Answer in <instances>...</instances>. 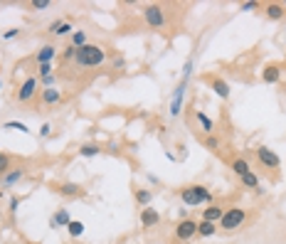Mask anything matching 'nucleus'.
Wrapping results in <instances>:
<instances>
[{
	"label": "nucleus",
	"instance_id": "obj_1",
	"mask_svg": "<svg viewBox=\"0 0 286 244\" xmlns=\"http://www.w3.org/2000/svg\"><path fill=\"white\" fill-rule=\"evenodd\" d=\"M76 69H94V67H101L106 62V50L101 45H84L81 50H76L74 59Z\"/></svg>",
	"mask_w": 286,
	"mask_h": 244
},
{
	"label": "nucleus",
	"instance_id": "obj_2",
	"mask_svg": "<svg viewBox=\"0 0 286 244\" xmlns=\"http://www.w3.org/2000/svg\"><path fill=\"white\" fill-rule=\"evenodd\" d=\"M190 76H192V59H188V62H185L183 79H180V84L175 87V92H173V99H171V116H173V118H178V116L183 113V101H185V94H188Z\"/></svg>",
	"mask_w": 286,
	"mask_h": 244
},
{
	"label": "nucleus",
	"instance_id": "obj_3",
	"mask_svg": "<svg viewBox=\"0 0 286 244\" xmlns=\"http://www.w3.org/2000/svg\"><path fill=\"white\" fill-rule=\"evenodd\" d=\"M180 200H183V205H188V207H197V205H212V200H215V195L205 188V185H185L183 190H180Z\"/></svg>",
	"mask_w": 286,
	"mask_h": 244
},
{
	"label": "nucleus",
	"instance_id": "obj_4",
	"mask_svg": "<svg viewBox=\"0 0 286 244\" xmlns=\"http://www.w3.org/2000/svg\"><path fill=\"white\" fill-rule=\"evenodd\" d=\"M244 222H247V210L232 205V207L225 210V215H222V220H220L217 227H220L222 232H234V229L244 227Z\"/></svg>",
	"mask_w": 286,
	"mask_h": 244
},
{
	"label": "nucleus",
	"instance_id": "obj_5",
	"mask_svg": "<svg viewBox=\"0 0 286 244\" xmlns=\"http://www.w3.org/2000/svg\"><path fill=\"white\" fill-rule=\"evenodd\" d=\"M143 20H146V25H148V27H153V30H163V27L168 25V13H166V8H163V5L151 3V5H146V8H143Z\"/></svg>",
	"mask_w": 286,
	"mask_h": 244
},
{
	"label": "nucleus",
	"instance_id": "obj_6",
	"mask_svg": "<svg viewBox=\"0 0 286 244\" xmlns=\"http://www.w3.org/2000/svg\"><path fill=\"white\" fill-rule=\"evenodd\" d=\"M39 96V79L37 76H27L22 84L18 87V104H35V99Z\"/></svg>",
	"mask_w": 286,
	"mask_h": 244
},
{
	"label": "nucleus",
	"instance_id": "obj_7",
	"mask_svg": "<svg viewBox=\"0 0 286 244\" xmlns=\"http://www.w3.org/2000/svg\"><path fill=\"white\" fill-rule=\"evenodd\" d=\"M254 155H257V160L262 163V168H267V170H279V166H281V160H279V155L269 148V146H257L254 148Z\"/></svg>",
	"mask_w": 286,
	"mask_h": 244
},
{
	"label": "nucleus",
	"instance_id": "obj_8",
	"mask_svg": "<svg viewBox=\"0 0 286 244\" xmlns=\"http://www.w3.org/2000/svg\"><path fill=\"white\" fill-rule=\"evenodd\" d=\"M197 234V222L195 220H180L178 225H175V239L178 242H190L192 237Z\"/></svg>",
	"mask_w": 286,
	"mask_h": 244
},
{
	"label": "nucleus",
	"instance_id": "obj_9",
	"mask_svg": "<svg viewBox=\"0 0 286 244\" xmlns=\"http://www.w3.org/2000/svg\"><path fill=\"white\" fill-rule=\"evenodd\" d=\"M47 32H50L52 37H67V35H72V32H74V25H72V20H64V18H59V20L50 22Z\"/></svg>",
	"mask_w": 286,
	"mask_h": 244
},
{
	"label": "nucleus",
	"instance_id": "obj_10",
	"mask_svg": "<svg viewBox=\"0 0 286 244\" xmlns=\"http://www.w3.org/2000/svg\"><path fill=\"white\" fill-rule=\"evenodd\" d=\"M281 76H284L281 64H267V67L262 69V81H264V84H279Z\"/></svg>",
	"mask_w": 286,
	"mask_h": 244
},
{
	"label": "nucleus",
	"instance_id": "obj_11",
	"mask_svg": "<svg viewBox=\"0 0 286 244\" xmlns=\"http://www.w3.org/2000/svg\"><path fill=\"white\" fill-rule=\"evenodd\" d=\"M55 55H57V47L55 45H42V47L35 52V62L37 64H50L55 59Z\"/></svg>",
	"mask_w": 286,
	"mask_h": 244
},
{
	"label": "nucleus",
	"instance_id": "obj_12",
	"mask_svg": "<svg viewBox=\"0 0 286 244\" xmlns=\"http://www.w3.org/2000/svg\"><path fill=\"white\" fill-rule=\"evenodd\" d=\"M39 101H42V106H55L62 101V92L59 89H39Z\"/></svg>",
	"mask_w": 286,
	"mask_h": 244
},
{
	"label": "nucleus",
	"instance_id": "obj_13",
	"mask_svg": "<svg viewBox=\"0 0 286 244\" xmlns=\"http://www.w3.org/2000/svg\"><path fill=\"white\" fill-rule=\"evenodd\" d=\"M210 87H212V92L220 96V99H229V84H227V81L222 79V76H212L210 79Z\"/></svg>",
	"mask_w": 286,
	"mask_h": 244
},
{
	"label": "nucleus",
	"instance_id": "obj_14",
	"mask_svg": "<svg viewBox=\"0 0 286 244\" xmlns=\"http://www.w3.org/2000/svg\"><path fill=\"white\" fill-rule=\"evenodd\" d=\"M158 222H160V215H158L155 207H143L141 210V225L143 227H158Z\"/></svg>",
	"mask_w": 286,
	"mask_h": 244
},
{
	"label": "nucleus",
	"instance_id": "obj_15",
	"mask_svg": "<svg viewBox=\"0 0 286 244\" xmlns=\"http://www.w3.org/2000/svg\"><path fill=\"white\" fill-rule=\"evenodd\" d=\"M69 222H72V215H69V210H67V207H59V210L52 215V220H50V227L59 229V227H67Z\"/></svg>",
	"mask_w": 286,
	"mask_h": 244
},
{
	"label": "nucleus",
	"instance_id": "obj_16",
	"mask_svg": "<svg viewBox=\"0 0 286 244\" xmlns=\"http://www.w3.org/2000/svg\"><path fill=\"white\" fill-rule=\"evenodd\" d=\"M264 15L269 20H284L286 18V8H284V3H267L264 5Z\"/></svg>",
	"mask_w": 286,
	"mask_h": 244
},
{
	"label": "nucleus",
	"instance_id": "obj_17",
	"mask_svg": "<svg viewBox=\"0 0 286 244\" xmlns=\"http://www.w3.org/2000/svg\"><path fill=\"white\" fill-rule=\"evenodd\" d=\"M195 118H197V124H200V129L205 131V136H212V131H215V124H212V118L205 113V111H195Z\"/></svg>",
	"mask_w": 286,
	"mask_h": 244
},
{
	"label": "nucleus",
	"instance_id": "obj_18",
	"mask_svg": "<svg viewBox=\"0 0 286 244\" xmlns=\"http://www.w3.org/2000/svg\"><path fill=\"white\" fill-rule=\"evenodd\" d=\"M133 197H136V205H138V207L143 210V207H148V205H151V200H153V192H151L148 188H136Z\"/></svg>",
	"mask_w": 286,
	"mask_h": 244
},
{
	"label": "nucleus",
	"instance_id": "obj_19",
	"mask_svg": "<svg viewBox=\"0 0 286 244\" xmlns=\"http://www.w3.org/2000/svg\"><path fill=\"white\" fill-rule=\"evenodd\" d=\"M222 215H225L222 205H210V207L202 210V220H208V222H220Z\"/></svg>",
	"mask_w": 286,
	"mask_h": 244
},
{
	"label": "nucleus",
	"instance_id": "obj_20",
	"mask_svg": "<svg viewBox=\"0 0 286 244\" xmlns=\"http://www.w3.org/2000/svg\"><path fill=\"white\" fill-rule=\"evenodd\" d=\"M229 168H232V173H234V175H239V178H242L244 173H249V170H252V168H249V163H247V160H244L242 155L232 158V163H229Z\"/></svg>",
	"mask_w": 286,
	"mask_h": 244
},
{
	"label": "nucleus",
	"instance_id": "obj_21",
	"mask_svg": "<svg viewBox=\"0 0 286 244\" xmlns=\"http://www.w3.org/2000/svg\"><path fill=\"white\" fill-rule=\"evenodd\" d=\"M81 190H84V188H81L79 183H62L57 188V192L64 195V197H76V195H81Z\"/></svg>",
	"mask_w": 286,
	"mask_h": 244
},
{
	"label": "nucleus",
	"instance_id": "obj_22",
	"mask_svg": "<svg viewBox=\"0 0 286 244\" xmlns=\"http://www.w3.org/2000/svg\"><path fill=\"white\" fill-rule=\"evenodd\" d=\"M22 175H25V168H10V170L3 175V188H13Z\"/></svg>",
	"mask_w": 286,
	"mask_h": 244
},
{
	"label": "nucleus",
	"instance_id": "obj_23",
	"mask_svg": "<svg viewBox=\"0 0 286 244\" xmlns=\"http://www.w3.org/2000/svg\"><path fill=\"white\" fill-rule=\"evenodd\" d=\"M217 222H208V220H200L197 222V234L200 237H212V234H217Z\"/></svg>",
	"mask_w": 286,
	"mask_h": 244
},
{
	"label": "nucleus",
	"instance_id": "obj_24",
	"mask_svg": "<svg viewBox=\"0 0 286 244\" xmlns=\"http://www.w3.org/2000/svg\"><path fill=\"white\" fill-rule=\"evenodd\" d=\"M239 180H242V185H244V188H252V190L262 192V188H259V178L254 175V170H249V173H244V175H242Z\"/></svg>",
	"mask_w": 286,
	"mask_h": 244
},
{
	"label": "nucleus",
	"instance_id": "obj_25",
	"mask_svg": "<svg viewBox=\"0 0 286 244\" xmlns=\"http://www.w3.org/2000/svg\"><path fill=\"white\" fill-rule=\"evenodd\" d=\"M69 45H74L76 50H81L84 45H89V42H87V32H84V30H74V32H72V42H69Z\"/></svg>",
	"mask_w": 286,
	"mask_h": 244
},
{
	"label": "nucleus",
	"instance_id": "obj_26",
	"mask_svg": "<svg viewBox=\"0 0 286 244\" xmlns=\"http://www.w3.org/2000/svg\"><path fill=\"white\" fill-rule=\"evenodd\" d=\"M99 153H101V146H96V143H84L79 148V155H84V158H94Z\"/></svg>",
	"mask_w": 286,
	"mask_h": 244
},
{
	"label": "nucleus",
	"instance_id": "obj_27",
	"mask_svg": "<svg viewBox=\"0 0 286 244\" xmlns=\"http://www.w3.org/2000/svg\"><path fill=\"white\" fill-rule=\"evenodd\" d=\"M67 232H69V237H81L84 234V222H79V220H72L69 225H67Z\"/></svg>",
	"mask_w": 286,
	"mask_h": 244
},
{
	"label": "nucleus",
	"instance_id": "obj_28",
	"mask_svg": "<svg viewBox=\"0 0 286 244\" xmlns=\"http://www.w3.org/2000/svg\"><path fill=\"white\" fill-rule=\"evenodd\" d=\"M13 168V158L8 155V153H3V150H0V178H3L8 170Z\"/></svg>",
	"mask_w": 286,
	"mask_h": 244
},
{
	"label": "nucleus",
	"instance_id": "obj_29",
	"mask_svg": "<svg viewBox=\"0 0 286 244\" xmlns=\"http://www.w3.org/2000/svg\"><path fill=\"white\" fill-rule=\"evenodd\" d=\"M3 129H13V131H20V133H30V129L22 124V121H5V124H3Z\"/></svg>",
	"mask_w": 286,
	"mask_h": 244
},
{
	"label": "nucleus",
	"instance_id": "obj_30",
	"mask_svg": "<svg viewBox=\"0 0 286 244\" xmlns=\"http://www.w3.org/2000/svg\"><path fill=\"white\" fill-rule=\"evenodd\" d=\"M74 55H76V47H74V45H67V47L62 50V64L72 62V59H74Z\"/></svg>",
	"mask_w": 286,
	"mask_h": 244
},
{
	"label": "nucleus",
	"instance_id": "obj_31",
	"mask_svg": "<svg viewBox=\"0 0 286 244\" xmlns=\"http://www.w3.org/2000/svg\"><path fill=\"white\" fill-rule=\"evenodd\" d=\"M52 72H55L52 62H50V64H37V76H39V79H42V76H50Z\"/></svg>",
	"mask_w": 286,
	"mask_h": 244
},
{
	"label": "nucleus",
	"instance_id": "obj_32",
	"mask_svg": "<svg viewBox=\"0 0 286 244\" xmlns=\"http://www.w3.org/2000/svg\"><path fill=\"white\" fill-rule=\"evenodd\" d=\"M55 81H57V76H55V74L42 76V79H39V89H52V87H55Z\"/></svg>",
	"mask_w": 286,
	"mask_h": 244
},
{
	"label": "nucleus",
	"instance_id": "obj_33",
	"mask_svg": "<svg viewBox=\"0 0 286 244\" xmlns=\"http://www.w3.org/2000/svg\"><path fill=\"white\" fill-rule=\"evenodd\" d=\"M111 67H114L116 72H121V69L126 67V57H124V55H116V57H114V62H111Z\"/></svg>",
	"mask_w": 286,
	"mask_h": 244
},
{
	"label": "nucleus",
	"instance_id": "obj_34",
	"mask_svg": "<svg viewBox=\"0 0 286 244\" xmlns=\"http://www.w3.org/2000/svg\"><path fill=\"white\" fill-rule=\"evenodd\" d=\"M50 5H52L50 0H32V3H30L32 10H45V8H50Z\"/></svg>",
	"mask_w": 286,
	"mask_h": 244
},
{
	"label": "nucleus",
	"instance_id": "obj_35",
	"mask_svg": "<svg viewBox=\"0 0 286 244\" xmlns=\"http://www.w3.org/2000/svg\"><path fill=\"white\" fill-rule=\"evenodd\" d=\"M205 148H210V150H217V148H220V141H217V136H205Z\"/></svg>",
	"mask_w": 286,
	"mask_h": 244
},
{
	"label": "nucleus",
	"instance_id": "obj_36",
	"mask_svg": "<svg viewBox=\"0 0 286 244\" xmlns=\"http://www.w3.org/2000/svg\"><path fill=\"white\" fill-rule=\"evenodd\" d=\"M239 8H242L244 13H252V10H259L262 5H259V3H254V0H247V3H242Z\"/></svg>",
	"mask_w": 286,
	"mask_h": 244
},
{
	"label": "nucleus",
	"instance_id": "obj_37",
	"mask_svg": "<svg viewBox=\"0 0 286 244\" xmlns=\"http://www.w3.org/2000/svg\"><path fill=\"white\" fill-rule=\"evenodd\" d=\"M52 133V126L50 124H42V126H39V138H47Z\"/></svg>",
	"mask_w": 286,
	"mask_h": 244
},
{
	"label": "nucleus",
	"instance_id": "obj_38",
	"mask_svg": "<svg viewBox=\"0 0 286 244\" xmlns=\"http://www.w3.org/2000/svg\"><path fill=\"white\" fill-rule=\"evenodd\" d=\"M20 35V30L18 27H13V30H8V32H3V39H15Z\"/></svg>",
	"mask_w": 286,
	"mask_h": 244
},
{
	"label": "nucleus",
	"instance_id": "obj_39",
	"mask_svg": "<svg viewBox=\"0 0 286 244\" xmlns=\"http://www.w3.org/2000/svg\"><path fill=\"white\" fill-rule=\"evenodd\" d=\"M18 205H20V197H10V207H8V210H10V215H15V212H18Z\"/></svg>",
	"mask_w": 286,
	"mask_h": 244
},
{
	"label": "nucleus",
	"instance_id": "obj_40",
	"mask_svg": "<svg viewBox=\"0 0 286 244\" xmlns=\"http://www.w3.org/2000/svg\"><path fill=\"white\" fill-rule=\"evenodd\" d=\"M0 87H3V81H0Z\"/></svg>",
	"mask_w": 286,
	"mask_h": 244
},
{
	"label": "nucleus",
	"instance_id": "obj_41",
	"mask_svg": "<svg viewBox=\"0 0 286 244\" xmlns=\"http://www.w3.org/2000/svg\"><path fill=\"white\" fill-rule=\"evenodd\" d=\"M284 8H286V3H284Z\"/></svg>",
	"mask_w": 286,
	"mask_h": 244
}]
</instances>
